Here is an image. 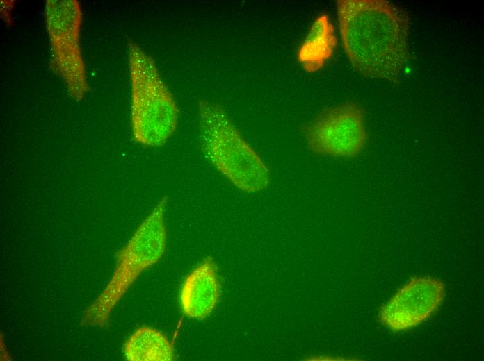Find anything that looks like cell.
<instances>
[{"label": "cell", "instance_id": "obj_7", "mask_svg": "<svg viewBox=\"0 0 484 361\" xmlns=\"http://www.w3.org/2000/svg\"><path fill=\"white\" fill-rule=\"evenodd\" d=\"M445 297L442 281L430 276L412 278L380 310V322L393 331H403L427 320Z\"/></svg>", "mask_w": 484, "mask_h": 361}, {"label": "cell", "instance_id": "obj_3", "mask_svg": "<svg viewBox=\"0 0 484 361\" xmlns=\"http://www.w3.org/2000/svg\"><path fill=\"white\" fill-rule=\"evenodd\" d=\"M167 203L168 196H164L118 253L112 276L106 287L83 312L82 326H106L113 309L138 277L163 256L166 249L164 216Z\"/></svg>", "mask_w": 484, "mask_h": 361}, {"label": "cell", "instance_id": "obj_4", "mask_svg": "<svg viewBox=\"0 0 484 361\" xmlns=\"http://www.w3.org/2000/svg\"><path fill=\"white\" fill-rule=\"evenodd\" d=\"M131 81V124L134 140L161 146L175 132L179 109L153 58L138 44H128Z\"/></svg>", "mask_w": 484, "mask_h": 361}, {"label": "cell", "instance_id": "obj_8", "mask_svg": "<svg viewBox=\"0 0 484 361\" xmlns=\"http://www.w3.org/2000/svg\"><path fill=\"white\" fill-rule=\"evenodd\" d=\"M220 296L216 265L209 256L184 281L180 292L181 308L188 317L202 319L216 308Z\"/></svg>", "mask_w": 484, "mask_h": 361}, {"label": "cell", "instance_id": "obj_5", "mask_svg": "<svg viewBox=\"0 0 484 361\" xmlns=\"http://www.w3.org/2000/svg\"><path fill=\"white\" fill-rule=\"evenodd\" d=\"M45 19L50 44V68L70 96L81 101L89 90L81 47L82 10L77 0H47Z\"/></svg>", "mask_w": 484, "mask_h": 361}, {"label": "cell", "instance_id": "obj_6", "mask_svg": "<svg viewBox=\"0 0 484 361\" xmlns=\"http://www.w3.org/2000/svg\"><path fill=\"white\" fill-rule=\"evenodd\" d=\"M304 135L308 148L316 154L355 157L368 142L364 110L355 102L325 109L306 126Z\"/></svg>", "mask_w": 484, "mask_h": 361}, {"label": "cell", "instance_id": "obj_2", "mask_svg": "<svg viewBox=\"0 0 484 361\" xmlns=\"http://www.w3.org/2000/svg\"><path fill=\"white\" fill-rule=\"evenodd\" d=\"M198 113L201 146L209 161L241 191L255 193L266 189L271 180L268 167L224 110L202 100Z\"/></svg>", "mask_w": 484, "mask_h": 361}, {"label": "cell", "instance_id": "obj_10", "mask_svg": "<svg viewBox=\"0 0 484 361\" xmlns=\"http://www.w3.org/2000/svg\"><path fill=\"white\" fill-rule=\"evenodd\" d=\"M124 353L129 361H170L174 350L168 339L161 332L142 326L136 330L124 345Z\"/></svg>", "mask_w": 484, "mask_h": 361}, {"label": "cell", "instance_id": "obj_1", "mask_svg": "<svg viewBox=\"0 0 484 361\" xmlns=\"http://www.w3.org/2000/svg\"><path fill=\"white\" fill-rule=\"evenodd\" d=\"M337 13L353 67L366 77L397 81L408 58L407 13L385 0H339Z\"/></svg>", "mask_w": 484, "mask_h": 361}, {"label": "cell", "instance_id": "obj_9", "mask_svg": "<svg viewBox=\"0 0 484 361\" xmlns=\"http://www.w3.org/2000/svg\"><path fill=\"white\" fill-rule=\"evenodd\" d=\"M337 46L332 24L327 15L316 18L302 44L298 60L309 72L321 69L331 58Z\"/></svg>", "mask_w": 484, "mask_h": 361}]
</instances>
